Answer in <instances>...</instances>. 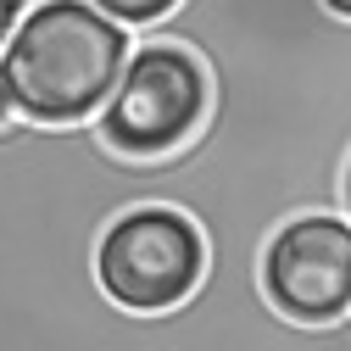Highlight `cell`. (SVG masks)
<instances>
[{
  "instance_id": "cell-1",
  "label": "cell",
  "mask_w": 351,
  "mask_h": 351,
  "mask_svg": "<svg viewBox=\"0 0 351 351\" xmlns=\"http://www.w3.org/2000/svg\"><path fill=\"white\" fill-rule=\"evenodd\" d=\"M134 51L123 23L84 0H34L0 45V90L28 123H90Z\"/></svg>"
},
{
  "instance_id": "cell-2",
  "label": "cell",
  "mask_w": 351,
  "mask_h": 351,
  "mask_svg": "<svg viewBox=\"0 0 351 351\" xmlns=\"http://www.w3.org/2000/svg\"><path fill=\"white\" fill-rule=\"evenodd\" d=\"M201 117H206V67L184 45L140 39L101 106L95 134L117 156H162L184 145L201 128Z\"/></svg>"
},
{
  "instance_id": "cell-8",
  "label": "cell",
  "mask_w": 351,
  "mask_h": 351,
  "mask_svg": "<svg viewBox=\"0 0 351 351\" xmlns=\"http://www.w3.org/2000/svg\"><path fill=\"white\" fill-rule=\"evenodd\" d=\"M324 6H329L335 17H351V0H324Z\"/></svg>"
},
{
  "instance_id": "cell-4",
  "label": "cell",
  "mask_w": 351,
  "mask_h": 351,
  "mask_svg": "<svg viewBox=\"0 0 351 351\" xmlns=\"http://www.w3.org/2000/svg\"><path fill=\"white\" fill-rule=\"evenodd\" d=\"M262 295L295 324H329L351 313V217L301 212L262 245Z\"/></svg>"
},
{
  "instance_id": "cell-6",
  "label": "cell",
  "mask_w": 351,
  "mask_h": 351,
  "mask_svg": "<svg viewBox=\"0 0 351 351\" xmlns=\"http://www.w3.org/2000/svg\"><path fill=\"white\" fill-rule=\"evenodd\" d=\"M84 6H95V12H106L112 23H134V28H145V23H156V17H167L179 0H84Z\"/></svg>"
},
{
  "instance_id": "cell-9",
  "label": "cell",
  "mask_w": 351,
  "mask_h": 351,
  "mask_svg": "<svg viewBox=\"0 0 351 351\" xmlns=\"http://www.w3.org/2000/svg\"><path fill=\"white\" fill-rule=\"evenodd\" d=\"M346 217H351V162H346Z\"/></svg>"
},
{
  "instance_id": "cell-3",
  "label": "cell",
  "mask_w": 351,
  "mask_h": 351,
  "mask_svg": "<svg viewBox=\"0 0 351 351\" xmlns=\"http://www.w3.org/2000/svg\"><path fill=\"white\" fill-rule=\"evenodd\" d=\"M206 268V240L173 206H128L95 240V279L128 313L179 306Z\"/></svg>"
},
{
  "instance_id": "cell-5",
  "label": "cell",
  "mask_w": 351,
  "mask_h": 351,
  "mask_svg": "<svg viewBox=\"0 0 351 351\" xmlns=\"http://www.w3.org/2000/svg\"><path fill=\"white\" fill-rule=\"evenodd\" d=\"M6 123H12V117H6ZM6 123H0V134H6ZM101 301H106V290L90 295V301H84L78 313H67V318H34V313H23V306L12 301V290L0 285V335H6L12 346H39V351H51V346L67 340L73 329H84V318H90Z\"/></svg>"
},
{
  "instance_id": "cell-7",
  "label": "cell",
  "mask_w": 351,
  "mask_h": 351,
  "mask_svg": "<svg viewBox=\"0 0 351 351\" xmlns=\"http://www.w3.org/2000/svg\"><path fill=\"white\" fill-rule=\"evenodd\" d=\"M28 12V0H0V45L12 39V28H17V17Z\"/></svg>"
},
{
  "instance_id": "cell-10",
  "label": "cell",
  "mask_w": 351,
  "mask_h": 351,
  "mask_svg": "<svg viewBox=\"0 0 351 351\" xmlns=\"http://www.w3.org/2000/svg\"><path fill=\"white\" fill-rule=\"evenodd\" d=\"M12 117V101H6V90H0V123H6Z\"/></svg>"
}]
</instances>
